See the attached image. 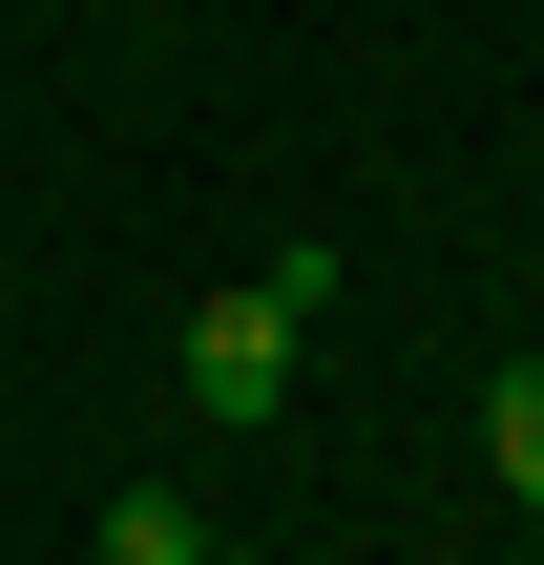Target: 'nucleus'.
<instances>
[{
	"label": "nucleus",
	"mask_w": 544,
	"mask_h": 565,
	"mask_svg": "<svg viewBox=\"0 0 544 565\" xmlns=\"http://www.w3.org/2000/svg\"><path fill=\"white\" fill-rule=\"evenodd\" d=\"M294 356H314V315H294L273 273H231V294L189 315V419H273V398H294Z\"/></svg>",
	"instance_id": "nucleus-1"
},
{
	"label": "nucleus",
	"mask_w": 544,
	"mask_h": 565,
	"mask_svg": "<svg viewBox=\"0 0 544 565\" xmlns=\"http://www.w3.org/2000/svg\"><path fill=\"white\" fill-rule=\"evenodd\" d=\"M482 461H503V503L544 524V356H524V377H482Z\"/></svg>",
	"instance_id": "nucleus-2"
},
{
	"label": "nucleus",
	"mask_w": 544,
	"mask_h": 565,
	"mask_svg": "<svg viewBox=\"0 0 544 565\" xmlns=\"http://www.w3.org/2000/svg\"><path fill=\"white\" fill-rule=\"evenodd\" d=\"M105 565H210V524H189L168 482H126V503H105Z\"/></svg>",
	"instance_id": "nucleus-3"
}]
</instances>
